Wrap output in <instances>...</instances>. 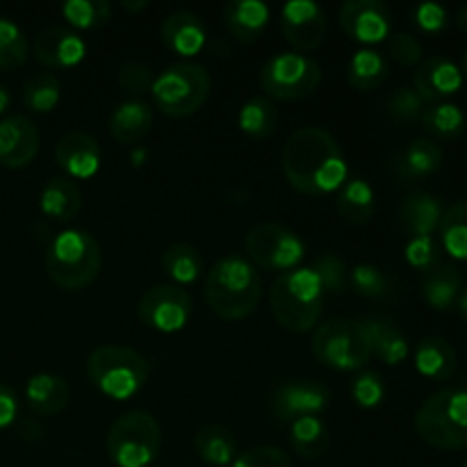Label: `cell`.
I'll return each mask as SVG.
<instances>
[{
	"mask_svg": "<svg viewBox=\"0 0 467 467\" xmlns=\"http://www.w3.org/2000/svg\"><path fill=\"white\" fill-rule=\"evenodd\" d=\"M283 173L296 192L327 196L347 182V160L340 144L324 128H301L283 146Z\"/></svg>",
	"mask_w": 467,
	"mask_h": 467,
	"instance_id": "cell-1",
	"label": "cell"
},
{
	"mask_svg": "<svg viewBox=\"0 0 467 467\" xmlns=\"http://www.w3.org/2000/svg\"><path fill=\"white\" fill-rule=\"evenodd\" d=\"M263 296V281L258 269L244 255H226L217 260L205 278V299L214 315L237 322L258 308Z\"/></svg>",
	"mask_w": 467,
	"mask_h": 467,
	"instance_id": "cell-2",
	"label": "cell"
},
{
	"mask_svg": "<svg viewBox=\"0 0 467 467\" xmlns=\"http://www.w3.org/2000/svg\"><path fill=\"white\" fill-rule=\"evenodd\" d=\"M269 306L283 328L306 333L317 327L324 310V287L313 269H292L274 281Z\"/></svg>",
	"mask_w": 467,
	"mask_h": 467,
	"instance_id": "cell-3",
	"label": "cell"
},
{
	"mask_svg": "<svg viewBox=\"0 0 467 467\" xmlns=\"http://www.w3.org/2000/svg\"><path fill=\"white\" fill-rule=\"evenodd\" d=\"M103 265L99 242L85 231H64L46 249V272L50 281L68 292H78L96 281Z\"/></svg>",
	"mask_w": 467,
	"mask_h": 467,
	"instance_id": "cell-4",
	"label": "cell"
},
{
	"mask_svg": "<svg viewBox=\"0 0 467 467\" xmlns=\"http://www.w3.org/2000/svg\"><path fill=\"white\" fill-rule=\"evenodd\" d=\"M415 431L442 451L467 447V388H445L429 397L415 415Z\"/></svg>",
	"mask_w": 467,
	"mask_h": 467,
	"instance_id": "cell-5",
	"label": "cell"
},
{
	"mask_svg": "<svg viewBox=\"0 0 467 467\" xmlns=\"http://www.w3.org/2000/svg\"><path fill=\"white\" fill-rule=\"evenodd\" d=\"M91 383L112 400H130L149 381V363L128 347H99L87 360Z\"/></svg>",
	"mask_w": 467,
	"mask_h": 467,
	"instance_id": "cell-6",
	"label": "cell"
},
{
	"mask_svg": "<svg viewBox=\"0 0 467 467\" xmlns=\"http://www.w3.org/2000/svg\"><path fill=\"white\" fill-rule=\"evenodd\" d=\"M313 354L327 368L354 372L369 363L374 349L363 319L336 317L315 331Z\"/></svg>",
	"mask_w": 467,
	"mask_h": 467,
	"instance_id": "cell-7",
	"label": "cell"
},
{
	"mask_svg": "<svg viewBox=\"0 0 467 467\" xmlns=\"http://www.w3.org/2000/svg\"><path fill=\"white\" fill-rule=\"evenodd\" d=\"M210 85V73L201 64L178 62L155 78L150 94L160 112L173 119H185L208 100Z\"/></svg>",
	"mask_w": 467,
	"mask_h": 467,
	"instance_id": "cell-8",
	"label": "cell"
},
{
	"mask_svg": "<svg viewBox=\"0 0 467 467\" xmlns=\"http://www.w3.org/2000/svg\"><path fill=\"white\" fill-rule=\"evenodd\" d=\"M162 442L158 422L146 410H130L112 424L108 454L119 467H146L153 463Z\"/></svg>",
	"mask_w": 467,
	"mask_h": 467,
	"instance_id": "cell-9",
	"label": "cell"
},
{
	"mask_svg": "<svg viewBox=\"0 0 467 467\" xmlns=\"http://www.w3.org/2000/svg\"><path fill=\"white\" fill-rule=\"evenodd\" d=\"M322 82V71L310 57L299 53H278L265 62L260 87L269 99L301 100L315 94Z\"/></svg>",
	"mask_w": 467,
	"mask_h": 467,
	"instance_id": "cell-10",
	"label": "cell"
},
{
	"mask_svg": "<svg viewBox=\"0 0 467 467\" xmlns=\"http://www.w3.org/2000/svg\"><path fill=\"white\" fill-rule=\"evenodd\" d=\"M246 254L251 263L269 272H292L304 260L306 244L281 223H260L246 235Z\"/></svg>",
	"mask_w": 467,
	"mask_h": 467,
	"instance_id": "cell-11",
	"label": "cell"
},
{
	"mask_svg": "<svg viewBox=\"0 0 467 467\" xmlns=\"http://www.w3.org/2000/svg\"><path fill=\"white\" fill-rule=\"evenodd\" d=\"M192 317V301L182 287L155 285L140 299V319L149 328L176 333L187 327Z\"/></svg>",
	"mask_w": 467,
	"mask_h": 467,
	"instance_id": "cell-12",
	"label": "cell"
},
{
	"mask_svg": "<svg viewBox=\"0 0 467 467\" xmlns=\"http://www.w3.org/2000/svg\"><path fill=\"white\" fill-rule=\"evenodd\" d=\"M328 401H331V390L324 383L292 381L283 383L274 392L269 409L281 422H296L301 418H317L322 410H327Z\"/></svg>",
	"mask_w": 467,
	"mask_h": 467,
	"instance_id": "cell-13",
	"label": "cell"
},
{
	"mask_svg": "<svg viewBox=\"0 0 467 467\" xmlns=\"http://www.w3.org/2000/svg\"><path fill=\"white\" fill-rule=\"evenodd\" d=\"M327 12L313 0H292L281 12L283 36L301 53L317 50L327 36Z\"/></svg>",
	"mask_w": 467,
	"mask_h": 467,
	"instance_id": "cell-14",
	"label": "cell"
},
{
	"mask_svg": "<svg viewBox=\"0 0 467 467\" xmlns=\"http://www.w3.org/2000/svg\"><path fill=\"white\" fill-rule=\"evenodd\" d=\"M340 26L354 41L379 44L392 32V14L379 0H349L340 9Z\"/></svg>",
	"mask_w": 467,
	"mask_h": 467,
	"instance_id": "cell-15",
	"label": "cell"
},
{
	"mask_svg": "<svg viewBox=\"0 0 467 467\" xmlns=\"http://www.w3.org/2000/svg\"><path fill=\"white\" fill-rule=\"evenodd\" d=\"M413 89L424 103H445V99L459 94L461 85H463V73L461 67H456L450 57H436L424 59L418 67L413 78Z\"/></svg>",
	"mask_w": 467,
	"mask_h": 467,
	"instance_id": "cell-16",
	"label": "cell"
},
{
	"mask_svg": "<svg viewBox=\"0 0 467 467\" xmlns=\"http://www.w3.org/2000/svg\"><path fill=\"white\" fill-rule=\"evenodd\" d=\"M39 153V130L27 117H7L0 121V164L23 169Z\"/></svg>",
	"mask_w": 467,
	"mask_h": 467,
	"instance_id": "cell-17",
	"label": "cell"
},
{
	"mask_svg": "<svg viewBox=\"0 0 467 467\" xmlns=\"http://www.w3.org/2000/svg\"><path fill=\"white\" fill-rule=\"evenodd\" d=\"M35 57L48 68H71L85 59L87 46L80 35L67 27H46L35 39Z\"/></svg>",
	"mask_w": 467,
	"mask_h": 467,
	"instance_id": "cell-18",
	"label": "cell"
},
{
	"mask_svg": "<svg viewBox=\"0 0 467 467\" xmlns=\"http://www.w3.org/2000/svg\"><path fill=\"white\" fill-rule=\"evenodd\" d=\"M57 164L73 178H91L100 169V146L89 132H67L55 146Z\"/></svg>",
	"mask_w": 467,
	"mask_h": 467,
	"instance_id": "cell-19",
	"label": "cell"
},
{
	"mask_svg": "<svg viewBox=\"0 0 467 467\" xmlns=\"http://www.w3.org/2000/svg\"><path fill=\"white\" fill-rule=\"evenodd\" d=\"M442 149L433 140H415L397 150L390 160V171L401 181H422L442 167Z\"/></svg>",
	"mask_w": 467,
	"mask_h": 467,
	"instance_id": "cell-20",
	"label": "cell"
},
{
	"mask_svg": "<svg viewBox=\"0 0 467 467\" xmlns=\"http://www.w3.org/2000/svg\"><path fill=\"white\" fill-rule=\"evenodd\" d=\"M445 214L441 199H436L429 192H410L400 205V223L410 240L415 237H431L441 226V219Z\"/></svg>",
	"mask_w": 467,
	"mask_h": 467,
	"instance_id": "cell-21",
	"label": "cell"
},
{
	"mask_svg": "<svg viewBox=\"0 0 467 467\" xmlns=\"http://www.w3.org/2000/svg\"><path fill=\"white\" fill-rule=\"evenodd\" d=\"M160 35L164 46L182 57H192L205 46V26L194 12L169 14L160 27Z\"/></svg>",
	"mask_w": 467,
	"mask_h": 467,
	"instance_id": "cell-22",
	"label": "cell"
},
{
	"mask_svg": "<svg viewBox=\"0 0 467 467\" xmlns=\"http://www.w3.org/2000/svg\"><path fill=\"white\" fill-rule=\"evenodd\" d=\"M269 7L263 0H231L223 7V21L233 39L240 44H254L269 23Z\"/></svg>",
	"mask_w": 467,
	"mask_h": 467,
	"instance_id": "cell-23",
	"label": "cell"
},
{
	"mask_svg": "<svg viewBox=\"0 0 467 467\" xmlns=\"http://www.w3.org/2000/svg\"><path fill=\"white\" fill-rule=\"evenodd\" d=\"M153 126V109L144 100H123L109 117V132L121 144L132 146L144 140Z\"/></svg>",
	"mask_w": 467,
	"mask_h": 467,
	"instance_id": "cell-24",
	"label": "cell"
},
{
	"mask_svg": "<svg viewBox=\"0 0 467 467\" xmlns=\"http://www.w3.org/2000/svg\"><path fill=\"white\" fill-rule=\"evenodd\" d=\"M68 397L71 392H68L67 381L59 379L57 374H36L26 386L27 406L44 418L62 413L68 406Z\"/></svg>",
	"mask_w": 467,
	"mask_h": 467,
	"instance_id": "cell-25",
	"label": "cell"
},
{
	"mask_svg": "<svg viewBox=\"0 0 467 467\" xmlns=\"http://www.w3.org/2000/svg\"><path fill=\"white\" fill-rule=\"evenodd\" d=\"M415 368L431 381H447L456 372V351L450 340L438 336L424 337L415 351Z\"/></svg>",
	"mask_w": 467,
	"mask_h": 467,
	"instance_id": "cell-26",
	"label": "cell"
},
{
	"mask_svg": "<svg viewBox=\"0 0 467 467\" xmlns=\"http://www.w3.org/2000/svg\"><path fill=\"white\" fill-rule=\"evenodd\" d=\"M461 290H463V278H461L459 267L451 263H441L433 267L431 272H427L422 283L424 301L441 313L456 306Z\"/></svg>",
	"mask_w": 467,
	"mask_h": 467,
	"instance_id": "cell-27",
	"label": "cell"
},
{
	"mask_svg": "<svg viewBox=\"0 0 467 467\" xmlns=\"http://www.w3.org/2000/svg\"><path fill=\"white\" fill-rule=\"evenodd\" d=\"M82 208L80 187L71 178H53L41 192V213L55 222H71Z\"/></svg>",
	"mask_w": 467,
	"mask_h": 467,
	"instance_id": "cell-28",
	"label": "cell"
},
{
	"mask_svg": "<svg viewBox=\"0 0 467 467\" xmlns=\"http://www.w3.org/2000/svg\"><path fill=\"white\" fill-rule=\"evenodd\" d=\"M372 340V349L386 365H400L409 358V342L392 319L369 317L363 319Z\"/></svg>",
	"mask_w": 467,
	"mask_h": 467,
	"instance_id": "cell-29",
	"label": "cell"
},
{
	"mask_svg": "<svg viewBox=\"0 0 467 467\" xmlns=\"http://www.w3.org/2000/svg\"><path fill=\"white\" fill-rule=\"evenodd\" d=\"M337 213L347 223H368L372 219L374 210H377V201H374V190L369 187L368 181L363 178H354L347 181L345 185L337 190Z\"/></svg>",
	"mask_w": 467,
	"mask_h": 467,
	"instance_id": "cell-30",
	"label": "cell"
},
{
	"mask_svg": "<svg viewBox=\"0 0 467 467\" xmlns=\"http://www.w3.org/2000/svg\"><path fill=\"white\" fill-rule=\"evenodd\" d=\"M194 447L196 454L210 465H233V461L237 459L235 438L226 427H219V424H205L203 429H199Z\"/></svg>",
	"mask_w": 467,
	"mask_h": 467,
	"instance_id": "cell-31",
	"label": "cell"
},
{
	"mask_svg": "<svg viewBox=\"0 0 467 467\" xmlns=\"http://www.w3.org/2000/svg\"><path fill=\"white\" fill-rule=\"evenodd\" d=\"M388 78V62L377 50H358L347 67V80L354 89L372 91Z\"/></svg>",
	"mask_w": 467,
	"mask_h": 467,
	"instance_id": "cell-32",
	"label": "cell"
},
{
	"mask_svg": "<svg viewBox=\"0 0 467 467\" xmlns=\"http://www.w3.org/2000/svg\"><path fill=\"white\" fill-rule=\"evenodd\" d=\"M424 130L436 140H456L465 132V114L459 105L454 103H433L424 108L422 117Z\"/></svg>",
	"mask_w": 467,
	"mask_h": 467,
	"instance_id": "cell-33",
	"label": "cell"
},
{
	"mask_svg": "<svg viewBox=\"0 0 467 467\" xmlns=\"http://www.w3.org/2000/svg\"><path fill=\"white\" fill-rule=\"evenodd\" d=\"M441 244L451 258L465 260L467 263V199L459 201L445 210L441 219Z\"/></svg>",
	"mask_w": 467,
	"mask_h": 467,
	"instance_id": "cell-34",
	"label": "cell"
},
{
	"mask_svg": "<svg viewBox=\"0 0 467 467\" xmlns=\"http://www.w3.org/2000/svg\"><path fill=\"white\" fill-rule=\"evenodd\" d=\"M242 132L255 137V140H265V137H272L278 128V109L274 108V103L269 99H251L246 100L244 108L240 109V117H237Z\"/></svg>",
	"mask_w": 467,
	"mask_h": 467,
	"instance_id": "cell-35",
	"label": "cell"
},
{
	"mask_svg": "<svg viewBox=\"0 0 467 467\" xmlns=\"http://www.w3.org/2000/svg\"><path fill=\"white\" fill-rule=\"evenodd\" d=\"M292 447L304 459H319L328 450V429L319 418H301L292 422Z\"/></svg>",
	"mask_w": 467,
	"mask_h": 467,
	"instance_id": "cell-36",
	"label": "cell"
},
{
	"mask_svg": "<svg viewBox=\"0 0 467 467\" xmlns=\"http://www.w3.org/2000/svg\"><path fill=\"white\" fill-rule=\"evenodd\" d=\"M164 269L178 285H190L201 274V254L190 244H173L169 246L162 258Z\"/></svg>",
	"mask_w": 467,
	"mask_h": 467,
	"instance_id": "cell-37",
	"label": "cell"
},
{
	"mask_svg": "<svg viewBox=\"0 0 467 467\" xmlns=\"http://www.w3.org/2000/svg\"><path fill=\"white\" fill-rule=\"evenodd\" d=\"M62 14L71 26L80 30L103 27L112 18V5L108 0H68L62 5Z\"/></svg>",
	"mask_w": 467,
	"mask_h": 467,
	"instance_id": "cell-38",
	"label": "cell"
},
{
	"mask_svg": "<svg viewBox=\"0 0 467 467\" xmlns=\"http://www.w3.org/2000/svg\"><path fill=\"white\" fill-rule=\"evenodd\" d=\"M23 103L32 112L46 114L59 103V82L53 73H36L23 87Z\"/></svg>",
	"mask_w": 467,
	"mask_h": 467,
	"instance_id": "cell-39",
	"label": "cell"
},
{
	"mask_svg": "<svg viewBox=\"0 0 467 467\" xmlns=\"http://www.w3.org/2000/svg\"><path fill=\"white\" fill-rule=\"evenodd\" d=\"M27 59V39L16 23L0 18V68H18Z\"/></svg>",
	"mask_w": 467,
	"mask_h": 467,
	"instance_id": "cell-40",
	"label": "cell"
},
{
	"mask_svg": "<svg viewBox=\"0 0 467 467\" xmlns=\"http://www.w3.org/2000/svg\"><path fill=\"white\" fill-rule=\"evenodd\" d=\"M386 112L392 121L409 123L413 119H420L424 112V100L415 94L410 87H400L392 91L386 100Z\"/></svg>",
	"mask_w": 467,
	"mask_h": 467,
	"instance_id": "cell-41",
	"label": "cell"
},
{
	"mask_svg": "<svg viewBox=\"0 0 467 467\" xmlns=\"http://www.w3.org/2000/svg\"><path fill=\"white\" fill-rule=\"evenodd\" d=\"M310 269H313L315 276L319 278V283H322V287L327 292H331V295H340V292H345L347 265H345V260L337 258L336 254L319 255Z\"/></svg>",
	"mask_w": 467,
	"mask_h": 467,
	"instance_id": "cell-42",
	"label": "cell"
},
{
	"mask_svg": "<svg viewBox=\"0 0 467 467\" xmlns=\"http://www.w3.org/2000/svg\"><path fill=\"white\" fill-rule=\"evenodd\" d=\"M351 287L358 292L360 296H368V299H381L388 292V278L374 265H358V267L351 272Z\"/></svg>",
	"mask_w": 467,
	"mask_h": 467,
	"instance_id": "cell-43",
	"label": "cell"
},
{
	"mask_svg": "<svg viewBox=\"0 0 467 467\" xmlns=\"http://www.w3.org/2000/svg\"><path fill=\"white\" fill-rule=\"evenodd\" d=\"M117 80H119V87H121L123 91H128V94H132V96H141V94H146V91H150L155 78L146 64L123 62L121 67H119Z\"/></svg>",
	"mask_w": 467,
	"mask_h": 467,
	"instance_id": "cell-44",
	"label": "cell"
},
{
	"mask_svg": "<svg viewBox=\"0 0 467 467\" xmlns=\"http://www.w3.org/2000/svg\"><path fill=\"white\" fill-rule=\"evenodd\" d=\"M406 260L415 269H422L427 274L441 265V246L433 237H415V240H409V246H406Z\"/></svg>",
	"mask_w": 467,
	"mask_h": 467,
	"instance_id": "cell-45",
	"label": "cell"
},
{
	"mask_svg": "<svg viewBox=\"0 0 467 467\" xmlns=\"http://www.w3.org/2000/svg\"><path fill=\"white\" fill-rule=\"evenodd\" d=\"M351 395L360 409H377L383 401V381L377 372H363L356 377Z\"/></svg>",
	"mask_w": 467,
	"mask_h": 467,
	"instance_id": "cell-46",
	"label": "cell"
},
{
	"mask_svg": "<svg viewBox=\"0 0 467 467\" xmlns=\"http://www.w3.org/2000/svg\"><path fill=\"white\" fill-rule=\"evenodd\" d=\"M390 55L395 62H400L401 67H415V64L422 62L424 48L420 44V39L410 32H397V35L390 36Z\"/></svg>",
	"mask_w": 467,
	"mask_h": 467,
	"instance_id": "cell-47",
	"label": "cell"
},
{
	"mask_svg": "<svg viewBox=\"0 0 467 467\" xmlns=\"http://www.w3.org/2000/svg\"><path fill=\"white\" fill-rule=\"evenodd\" d=\"M233 467H292L290 459L278 447H254L233 461Z\"/></svg>",
	"mask_w": 467,
	"mask_h": 467,
	"instance_id": "cell-48",
	"label": "cell"
},
{
	"mask_svg": "<svg viewBox=\"0 0 467 467\" xmlns=\"http://www.w3.org/2000/svg\"><path fill=\"white\" fill-rule=\"evenodd\" d=\"M413 23L422 32L436 35V32L445 30L450 18H447V9L438 3H422L413 9Z\"/></svg>",
	"mask_w": 467,
	"mask_h": 467,
	"instance_id": "cell-49",
	"label": "cell"
},
{
	"mask_svg": "<svg viewBox=\"0 0 467 467\" xmlns=\"http://www.w3.org/2000/svg\"><path fill=\"white\" fill-rule=\"evenodd\" d=\"M18 413V400L14 395L12 388H7L5 383H0V429L14 424Z\"/></svg>",
	"mask_w": 467,
	"mask_h": 467,
	"instance_id": "cell-50",
	"label": "cell"
},
{
	"mask_svg": "<svg viewBox=\"0 0 467 467\" xmlns=\"http://www.w3.org/2000/svg\"><path fill=\"white\" fill-rule=\"evenodd\" d=\"M456 308H459V315L467 322V287L461 290L459 299H456Z\"/></svg>",
	"mask_w": 467,
	"mask_h": 467,
	"instance_id": "cell-51",
	"label": "cell"
},
{
	"mask_svg": "<svg viewBox=\"0 0 467 467\" xmlns=\"http://www.w3.org/2000/svg\"><path fill=\"white\" fill-rule=\"evenodd\" d=\"M456 26H459L463 32H467V3L461 5L459 12H456Z\"/></svg>",
	"mask_w": 467,
	"mask_h": 467,
	"instance_id": "cell-52",
	"label": "cell"
},
{
	"mask_svg": "<svg viewBox=\"0 0 467 467\" xmlns=\"http://www.w3.org/2000/svg\"><path fill=\"white\" fill-rule=\"evenodd\" d=\"M121 7L128 9V12H141V9L149 7V3H141V0H140V3H128V0H123Z\"/></svg>",
	"mask_w": 467,
	"mask_h": 467,
	"instance_id": "cell-53",
	"label": "cell"
},
{
	"mask_svg": "<svg viewBox=\"0 0 467 467\" xmlns=\"http://www.w3.org/2000/svg\"><path fill=\"white\" fill-rule=\"evenodd\" d=\"M7 105H9V94H7V89H5V87H0V114L7 109Z\"/></svg>",
	"mask_w": 467,
	"mask_h": 467,
	"instance_id": "cell-54",
	"label": "cell"
},
{
	"mask_svg": "<svg viewBox=\"0 0 467 467\" xmlns=\"http://www.w3.org/2000/svg\"><path fill=\"white\" fill-rule=\"evenodd\" d=\"M461 73H463V78H467V50L463 55V67H461Z\"/></svg>",
	"mask_w": 467,
	"mask_h": 467,
	"instance_id": "cell-55",
	"label": "cell"
},
{
	"mask_svg": "<svg viewBox=\"0 0 467 467\" xmlns=\"http://www.w3.org/2000/svg\"><path fill=\"white\" fill-rule=\"evenodd\" d=\"M463 467H467V459H465V465Z\"/></svg>",
	"mask_w": 467,
	"mask_h": 467,
	"instance_id": "cell-56",
	"label": "cell"
}]
</instances>
